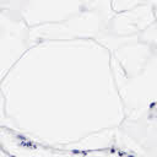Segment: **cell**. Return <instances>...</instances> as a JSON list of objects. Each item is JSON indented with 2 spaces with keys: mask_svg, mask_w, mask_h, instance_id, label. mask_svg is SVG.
<instances>
[{
  "mask_svg": "<svg viewBox=\"0 0 157 157\" xmlns=\"http://www.w3.org/2000/svg\"><path fill=\"white\" fill-rule=\"evenodd\" d=\"M87 1H15V7L28 28L64 22L82 11Z\"/></svg>",
  "mask_w": 157,
  "mask_h": 157,
  "instance_id": "3957f363",
  "label": "cell"
},
{
  "mask_svg": "<svg viewBox=\"0 0 157 157\" xmlns=\"http://www.w3.org/2000/svg\"><path fill=\"white\" fill-rule=\"evenodd\" d=\"M0 157H2V153H1V152H0Z\"/></svg>",
  "mask_w": 157,
  "mask_h": 157,
  "instance_id": "277c9868",
  "label": "cell"
},
{
  "mask_svg": "<svg viewBox=\"0 0 157 157\" xmlns=\"http://www.w3.org/2000/svg\"><path fill=\"white\" fill-rule=\"evenodd\" d=\"M29 48V28L18 15L15 1H0V86Z\"/></svg>",
  "mask_w": 157,
  "mask_h": 157,
  "instance_id": "7a4b0ae2",
  "label": "cell"
},
{
  "mask_svg": "<svg viewBox=\"0 0 157 157\" xmlns=\"http://www.w3.org/2000/svg\"><path fill=\"white\" fill-rule=\"evenodd\" d=\"M115 15L110 1H87L85 9L64 22L29 28L32 47L55 40H96Z\"/></svg>",
  "mask_w": 157,
  "mask_h": 157,
  "instance_id": "6da1fadb",
  "label": "cell"
}]
</instances>
